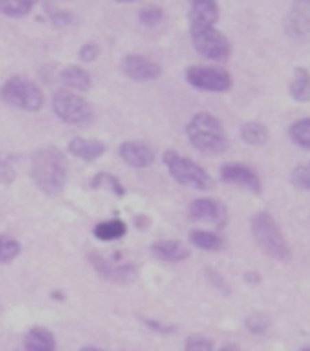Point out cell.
I'll use <instances>...</instances> for the list:
<instances>
[{
    "label": "cell",
    "instance_id": "cell-1",
    "mask_svg": "<svg viewBox=\"0 0 310 351\" xmlns=\"http://www.w3.org/2000/svg\"><path fill=\"white\" fill-rule=\"evenodd\" d=\"M68 172L66 154L54 146L36 149L30 157V178L43 195H60L68 182Z\"/></svg>",
    "mask_w": 310,
    "mask_h": 351
},
{
    "label": "cell",
    "instance_id": "cell-2",
    "mask_svg": "<svg viewBox=\"0 0 310 351\" xmlns=\"http://www.w3.org/2000/svg\"><path fill=\"white\" fill-rule=\"evenodd\" d=\"M191 146L208 157L221 156L228 148V138L221 120L211 112H196L185 125Z\"/></svg>",
    "mask_w": 310,
    "mask_h": 351
},
{
    "label": "cell",
    "instance_id": "cell-3",
    "mask_svg": "<svg viewBox=\"0 0 310 351\" xmlns=\"http://www.w3.org/2000/svg\"><path fill=\"white\" fill-rule=\"evenodd\" d=\"M0 101L25 112H40L45 107V94L27 75H12L0 86Z\"/></svg>",
    "mask_w": 310,
    "mask_h": 351
},
{
    "label": "cell",
    "instance_id": "cell-4",
    "mask_svg": "<svg viewBox=\"0 0 310 351\" xmlns=\"http://www.w3.org/2000/svg\"><path fill=\"white\" fill-rule=\"evenodd\" d=\"M163 162L169 170V174L172 176V180L183 187L195 191H211L215 185V182L211 180V176L202 165L193 161L191 157L178 154L176 149H167L163 154Z\"/></svg>",
    "mask_w": 310,
    "mask_h": 351
},
{
    "label": "cell",
    "instance_id": "cell-5",
    "mask_svg": "<svg viewBox=\"0 0 310 351\" xmlns=\"http://www.w3.org/2000/svg\"><path fill=\"white\" fill-rule=\"evenodd\" d=\"M250 228H252L254 241L263 250V254L275 258L278 262H288L290 260V247L286 243L283 230L276 224L273 215H270L267 211H260L257 215H252Z\"/></svg>",
    "mask_w": 310,
    "mask_h": 351
},
{
    "label": "cell",
    "instance_id": "cell-6",
    "mask_svg": "<svg viewBox=\"0 0 310 351\" xmlns=\"http://www.w3.org/2000/svg\"><path fill=\"white\" fill-rule=\"evenodd\" d=\"M51 107L58 120L73 128H86L94 120V108L88 103L86 97L66 88L58 90L53 95Z\"/></svg>",
    "mask_w": 310,
    "mask_h": 351
},
{
    "label": "cell",
    "instance_id": "cell-7",
    "mask_svg": "<svg viewBox=\"0 0 310 351\" xmlns=\"http://www.w3.org/2000/svg\"><path fill=\"white\" fill-rule=\"evenodd\" d=\"M193 47L200 56L213 62H224L232 56V43L217 27L189 25Z\"/></svg>",
    "mask_w": 310,
    "mask_h": 351
},
{
    "label": "cell",
    "instance_id": "cell-8",
    "mask_svg": "<svg viewBox=\"0 0 310 351\" xmlns=\"http://www.w3.org/2000/svg\"><path fill=\"white\" fill-rule=\"evenodd\" d=\"M185 81L196 90L213 92V94L228 92L234 84L232 75L226 69L213 68V66H189L185 71Z\"/></svg>",
    "mask_w": 310,
    "mask_h": 351
},
{
    "label": "cell",
    "instance_id": "cell-9",
    "mask_svg": "<svg viewBox=\"0 0 310 351\" xmlns=\"http://www.w3.org/2000/svg\"><path fill=\"white\" fill-rule=\"evenodd\" d=\"M88 262L94 271L107 282L112 284H131L139 277V269L135 263H112L99 252H90Z\"/></svg>",
    "mask_w": 310,
    "mask_h": 351
},
{
    "label": "cell",
    "instance_id": "cell-10",
    "mask_svg": "<svg viewBox=\"0 0 310 351\" xmlns=\"http://www.w3.org/2000/svg\"><path fill=\"white\" fill-rule=\"evenodd\" d=\"M120 69L128 79L135 82L155 81L163 73V68L159 62H155L154 58H150L146 54L136 53L126 54L120 62Z\"/></svg>",
    "mask_w": 310,
    "mask_h": 351
},
{
    "label": "cell",
    "instance_id": "cell-11",
    "mask_svg": "<svg viewBox=\"0 0 310 351\" xmlns=\"http://www.w3.org/2000/svg\"><path fill=\"white\" fill-rule=\"evenodd\" d=\"M191 221H202V223H213L219 228H223L228 223V210L219 198L202 196L196 198L189 206Z\"/></svg>",
    "mask_w": 310,
    "mask_h": 351
},
{
    "label": "cell",
    "instance_id": "cell-12",
    "mask_svg": "<svg viewBox=\"0 0 310 351\" xmlns=\"http://www.w3.org/2000/svg\"><path fill=\"white\" fill-rule=\"evenodd\" d=\"M221 180L230 185H236L241 189H247L250 193H262V182H260V176L254 170L241 165V162H228L221 167Z\"/></svg>",
    "mask_w": 310,
    "mask_h": 351
},
{
    "label": "cell",
    "instance_id": "cell-13",
    "mask_svg": "<svg viewBox=\"0 0 310 351\" xmlns=\"http://www.w3.org/2000/svg\"><path fill=\"white\" fill-rule=\"evenodd\" d=\"M118 156L131 169H150L155 162V152L141 141L121 142L118 146Z\"/></svg>",
    "mask_w": 310,
    "mask_h": 351
},
{
    "label": "cell",
    "instance_id": "cell-14",
    "mask_svg": "<svg viewBox=\"0 0 310 351\" xmlns=\"http://www.w3.org/2000/svg\"><path fill=\"white\" fill-rule=\"evenodd\" d=\"M284 32L294 40H303L310 34V6L296 2L284 17Z\"/></svg>",
    "mask_w": 310,
    "mask_h": 351
},
{
    "label": "cell",
    "instance_id": "cell-15",
    "mask_svg": "<svg viewBox=\"0 0 310 351\" xmlns=\"http://www.w3.org/2000/svg\"><path fill=\"white\" fill-rule=\"evenodd\" d=\"M150 252L152 256L165 263L183 262L191 256V250L176 239H157L155 243L150 245Z\"/></svg>",
    "mask_w": 310,
    "mask_h": 351
},
{
    "label": "cell",
    "instance_id": "cell-16",
    "mask_svg": "<svg viewBox=\"0 0 310 351\" xmlns=\"http://www.w3.org/2000/svg\"><path fill=\"white\" fill-rule=\"evenodd\" d=\"M189 25L196 27H215L221 17L217 0H189Z\"/></svg>",
    "mask_w": 310,
    "mask_h": 351
},
{
    "label": "cell",
    "instance_id": "cell-17",
    "mask_svg": "<svg viewBox=\"0 0 310 351\" xmlns=\"http://www.w3.org/2000/svg\"><path fill=\"white\" fill-rule=\"evenodd\" d=\"M107 152V144L97 138H86V136H73L68 144L69 156L82 159V161H95Z\"/></svg>",
    "mask_w": 310,
    "mask_h": 351
},
{
    "label": "cell",
    "instance_id": "cell-18",
    "mask_svg": "<svg viewBox=\"0 0 310 351\" xmlns=\"http://www.w3.org/2000/svg\"><path fill=\"white\" fill-rule=\"evenodd\" d=\"M58 77H60V82L66 86V90H71L77 94H84L92 88V75L82 66H75V64L66 66Z\"/></svg>",
    "mask_w": 310,
    "mask_h": 351
},
{
    "label": "cell",
    "instance_id": "cell-19",
    "mask_svg": "<svg viewBox=\"0 0 310 351\" xmlns=\"http://www.w3.org/2000/svg\"><path fill=\"white\" fill-rule=\"evenodd\" d=\"M23 348L25 351H56V338L47 327L36 325L30 327L23 338Z\"/></svg>",
    "mask_w": 310,
    "mask_h": 351
},
{
    "label": "cell",
    "instance_id": "cell-20",
    "mask_svg": "<svg viewBox=\"0 0 310 351\" xmlns=\"http://www.w3.org/2000/svg\"><path fill=\"white\" fill-rule=\"evenodd\" d=\"M92 234L102 243H112V241H118L121 237H126V234H128V224H126V221L115 217V219L99 221L94 226V230H92Z\"/></svg>",
    "mask_w": 310,
    "mask_h": 351
},
{
    "label": "cell",
    "instance_id": "cell-21",
    "mask_svg": "<svg viewBox=\"0 0 310 351\" xmlns=\"http://www.w3.org/2000/svg\"><path fill=\"white\" fill-rule=\"evenodd\" d=\"M290 95L297 103H309L310 101V71L307 68L297 66L294 69V79H291Z\"/></svg>",
    "mask_w": 310,
    "mask_h": 351
},
{
    "label": "cell",
    "instance_id": "cell-22",
    "mask_svg": "<svg viewBox=\"0 0 310 351\" xmlns=\"http://www.w3.org/2000/svg\"><path fill=\"white\" fill-rule=\"evenodd\" d=\"M189 243L200 250L217 252V250H221L224 247V239L223 236H219L215 232L196 228L189 234Z\"/></svg>",
    "mask_w": 310,
    "mask_h": 351
},
{
    "label": "cell",
    "instance_id": "cell-23",
    "mask_svg": "<svg viewBox=\"0 0 310 351\" xmlns=\"http://www.w3.org/2000/svg\"><path fill=\"white\" fill-rule=\"evenodd\" d=\"M40 0H0V14L10 19H21L27 17Z\"/></svg>",
    "mask_w": 310,
    "mask_h": 351
},
{
    "label": "cell",
    "instance_id": "cell-24",
    "mask_svg": "<svg viewBox=\"0 0 310 351\" xmlns=\"http://www.w3.org/2000/svg\"><path fill=\"white\" fill-rule=\"evenodd\" d=\"M239 133H241L243 142L249 144V146H263L265 142L270 141V131L260 122L243 123Z\"/></svg>",
    "mask_w": 310,
    "mask_h": 351
},
{
    "label": "cell",
    "instance_id": "cell-25",
    "mask_svg": "<svg viewBox=\"0 0 310 351\" xmlns=\"http://www.w3.org/2000/svg\"><path fill=\"white\" fill-rule=\"evenodd\" d=\"M288 133L297 146L310 149V118H303V120H297V122L291 123Z\"/></svg>",
    "mask_w": 310,
    "mask_h": 351
},
{
    "label": "cell",
    "instance_id": "cell-26",
    "mask_svg": "<svg viewBox=\"0 0 310 351\" xmlns=\"http://www.w3.org/2000/svg\"><path fill=\"white\" fill-rule=\"evenodd\" d=\"M21 254V243L10 236H0V263L8 265Z\"/></svg>",
    "mask_w": 310,
    "mask_h": 351
},
{
    "label": "cell",
    "instance_id": "cell-27",
    "mask_svg": "<svg viewBox=\"0 0 310 351\" xmlns=\"http://www.w3.org/2000/svg\"><path fill=\"white\" fill-rule=\"evenodd\" d=\"M163 19H165V10L157 4L141 8L139 12V23L142 27H157L159 23H163Z\"/></svg>",
    "mask_w": 310,
    "mask_h": 351
},
{
    "label": "cell",
    "instance_id": "cell-28",
    "mask_svg": "<svg viewBox=\"0 0 310 351\" xmlns=\"http://www.w3.org/2000/svg\"><path fill=\"white\" fill-rule=\"evenodd\" d=\"M90 185H92V189H99L102 185H107L108 189L112 191L116 196H120V198L126 195V187L121 185L120 180H118L116 176L108 174V172H99V174L95 176L94 180H92Z\"/></svg>",
    "mask_w": 310,
    "mask_h": 351
},
{
    "label": "cell",
    "instance_id": "cell-29",
    "mask_svg": "<svg viewBox=\"0 0 310 351\" xmlns=\"http://www.w3.org/2000/svg\"><path fill=\"white\" fill-rule=\"evenodd\" d=\"M290 182L299 191L310 189V161L303 162V165H299V167L291 170Z\"/></svg>",
    "mask_w": 310,
    "mask_h": 351
},
{
    "label": "cell",
    "instance_id": "cell-30",
    "mask_svg": "<svg viewBox=\"0 0 310 351\" xmlns=\"http://www.w3.org/2000/svg\"><path fill=\"white\" fill-rule=\"evenodd\" d=\"M183 351H215L213 340L204 335H189L185 338Z\"/></svg>",
    "mask_w": 310,
    "mask_h": 351
},
{
    "label": "cell",
    "instance_id": "cell-31",
    "mask_svg": "<svg viewBox=\"0 0 310 351\" xmlns=\"http://www.w3.org/2000/svg\"><path fill=\"white\" fill-rule=\"evenodd\" d=\"M49 10V21L53 23L54 27L64 28V27H71L75 23V15L68 10H58V8L47 6Z\"/></svg>",
    "mask_w": 310,
    "mask_h": 351
},
{
    "label": "cell",
    "instance_id": "cell-32",
    "mask_svg": "<svg viewBox=\"0 0 310 351\" xmlns=\"http://www.w3.org/2000/svg\"><path fill=\"white\" fill-rule=\"evenodd\" d=\"M245 325H247V329L252 335H263V332L267 331V327H270V319H267V316H263V314L258 312V314H250Z\"/></svg>",
    "mask_w": 310,
    "mask_h": 351
},
{
    "label": "cell",
    "instance_id": "cell-33",
    "mask_svg": "<svg viewBox=\"0 0 310 351\" xmlns=\"http://www.w3.org/2000/svg\"><path fill=\"white\" fill-rule=\"evenodd\" d=\"M99 54H102V47L95 41H88L79 49V60L84 62V64H92L99 58Z\"/></svg>",
    "mask_w": 310,
    "mask_h": 351
},
{
    "label": "cell",
    "instance_id": "cell-34",
    "mask_svg": "<svg viewBox=\"0 0 310 351\" xmlns=\"http://www.w3.org/2000/svg\"><path fill=\"white\" fill-rule=\"evenodd\" d=\"M14 178H15V170L14 167H12V162L2 159V162H0V182L12 183L14 182Z\"/></svg>",
    "mask_w": 310,
    "mask_h": 351
},
{
    "label": "cell",
    "instance_id": "cell-35",
    "mask_svg": "<svg viewBox=\"0 0 310 351\" xmlns=\"http://www.w3.org/2000/svg\"><path fill=\"white\" fill-rule=\"evenodd\" d=\"M144 324H146V327L148 329H152V331H157V332H161V335H167V332H174V327H169V325H165V324H159L157 319H142Z\"/></svg>",
    "mask_w": 310,
    "mask_h": 351
},
{
    "label": "cell",
    "instance_id": "cell-36",
    "mask_svg": "<svg viewBox=\"0 0 310 351\" xmlns=\"http://www.w3.org/2000/svg\"><path fill=\"white\" fill-rule=\"evenodd\" d=\"M245 278H247V282L249 284L260 282V275H258V273H247V275H245Z\"/></svg>",
    "mask_w": 310,
    "mask_h": 351
},
{
    "label": "cell",
    "instance_id": "cell-37",
    "mask_svg": "<svg viewBox=\"0 0 310 351\" xmlns=\"http://www.w3.org/2000/svg\"><path fill=\"white\" fill-rule=\"evenodd\" d=\"M144 221H148V219H146V217H142V215L135 217V224H139L141 228H146V226L150 224V223H144Z\"/></svg>",
    "mask_w": 310,
    "mask_h": 351
},
{
    "label": "cell",
    "instance_id": "cell-38",
    "mask_svg": "<svg viewBox=\"0 0 310 351\" xmlns=\"http://www.w3.org/2000/svg\"><path fill=\"white\" fill-rule=\"evenodd\" d=\"M79 351H105V350H103V348H99V346L90 344V346H82Z\"/></svg>",
    "mask_w": 310,
    "mask_h": 351
},
{
    "label": "cell",
    "instance_id": "cell-39",
    "mask_svg": "<svg viewBox=\"0 0 310 351\" xmlns=\"http://www.w3.org/2000/svg\"><path fill=\"white\" fill-rule=\"evenodd\" d=\"M219 351H239V348L234 344H226V346H223V348H221Z\"/></svg>",
    "mask_w": 310,
    "mask_h": 351
},
{
    "label": "cell",
    "instance_id": "cell-40",
    "mask_svg": "<svg viewBox=\"0 0 310 351\" xmlns=\"http://www.w3.org/2000/svg\"><path fill=\"white\" fill-rule=\"evenodd\" d=\"M118 4H135V2H141V0H115Z\"/></svg>",
    "mask_w": 310,
    "mask_h": 351
},
{
    "label": "cell",
    "instance_id": "cell-41",
    "mask_svg": "<svg viewBox=\"0 0 310 351\" xmlns=\"http://www.w3.org/2000/svg\"><path fill=\"white\" fill-rule=\"evenodd\" d=\"M53 298H54V299H62V301H64V293H58V291H54Z\"/></svg>",
    "mask_w": 310,
    "mask_h": 351
},
{
    "label": "cell",
    "instance_id": "cell-42",
    "mask_svg": "<svg viewBox=\"0 0 310 351\" xmlns=\"http://www.w3.org/2000/svg\"><path fill=\"white\" fill-rule=\"evenodd\" d=\"M299 4H305V6H310V0H296Z\"/></svg>",
    "mask_w": 310,
    "mask_h": 351
},
{
    "label": "cell",
    "instance_id": "cell-43",
    "mask_svg": "<svg viewBox=\"0 0 310 351\" xmlns=\"http://www.w3.org/2000/svg\"><path fill=\"white\" fill-rule=\"evenodd\" d=\"M301 351H310V348H305V350H301Z\"/></svg>",
    "mask_w": 310,
    "mask_h": 351
},
{
    "label": "cell",
    "instance_id": "cell-44",
    "mask_svg": "<svg viewBox=\"0 0 310 351\" xmlns=\"http://www.w3.org/2000/svg\"><path fill=\"white\" fill-rule=\"evenodd\" d=\"M0 162H2V156H0Z\"/></svg>",
    "mask_w": 310,
    "mask_h": 351
}]
</instances>
